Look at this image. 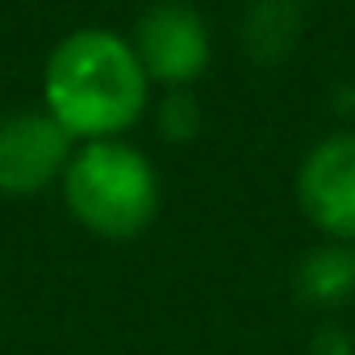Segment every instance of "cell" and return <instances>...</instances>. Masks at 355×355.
Listing matches in <instances>:
<instances>
[{
  "label": "cell",
  "instance_id": "5",
  "mask_svg": "<svg viewBox=\"0 0 355 355\" xmlns=\"http://www.w3.org/2000/svg\"><path fill=\"white\" fill-rule=\"evenodd\" d=\"M301 214L334 243H355V130L318 138L297 167Z\"/></svg>",
  "mask_w": 355,
  "mask_h": 355
},
{
  "label": "cell",
  "instance_id": "9",
  "mask_svg": "<svg viewBox=\"0 0 355 355\" xmlns=\"http://www.w3.org/2000/svg\"><path fill=\"white\" fill-rule=\"evenodd\" d=\"M351 351H355V338L343 326H322L313 334V355H351Z\"/></svg>",
  "mask_w": 355,
  "mask_h": 355
},
{
  "label": "cell",
  "instance_id": "4",
  "mask_svg": "<svg viewBox=\"0 0 355 355\" xmlns=\"http://www.w3.org/2000/svg\"><path fill=\"white\" fill-rule=\"evenodd\" d=\"M76 138L46 109H13L0 117V193L38 197L63 180Z\"/></svg>",
  "mask_w": 355,
  "mask_h": 355
},
{
  "label": "cell",
  "instance_id": "1",
  "mask_svg": "<svg viewBox=\"0 0 355 355\" xmlns=\"http://www.w3.org/2000/svg\"><path fill=\"white\" fill-rule=\"evenodd\" d=\"M150 105V80L130 38L88 26L55 42L42 67V109L76 138H121Z\"/></svg>",
  "mask_w": 355,
  "mask_h": 355
},
{
  "label": "cell",
  "instance_id": "8",
  "mask_svg": "<svg viewBox=\"0 0 355 355\" xmlns=\"http://www.w3.org/2000/svg\"><path fill=\"white\" fill-rule=\"evenodd\" d=\"M155 125L163 142H193L201 134V101L193 88H167L159 109H155Z\"/></svg>",
  "mask_w": 355,
  "mask_h": 355
},
{
  "label": "cell",
  "instance_id": "3",
  "mask_svg": "<svg viewBox=\"0 0 355 355\" xmlns=\"http://www.w3.org/2000/svg\"><path fill=\"white\" fill-rule=\"evenodd\" d=\"M130 46L146 80L163 88H193L214 59L209 26L189 0H155V5H146L134 26Z\"/></svg>",
  "mask_w": 355,
  "mask_h": 355
},
{
  "label": "cell",
  "instance_id": "6",
  "mask_svg": "<svg viewBox=\"0 0 355 355\" xmlns=\"http://www.w3.org/2000/svg\"><path fill=\"white\" fill-rule=\"evenodd\" d=\"M305 30L301 0H251L239 21V42L255 63H284Z\"/></svg>",
  "mask_w": 355,
  "mask_h": 355
},
{
  "label": "cell",
  "instance_id": "7",
  "mask_svg": "<svg viewBox=\"0 0 355 355\" xmlns=\"http://www.w3.org/2000/svg\"><path fill=\"white\" fill-rule=\"evenodd\" d=\"M297 297L313 309H338L355 297V243H322L297 263Z\"/></svg>",
  "mask_w": 355,
  "mask_h": 355
},
{
  "label": "cell",
  "instance_id": "2",
  "mask_svg": "<svg viewBox=\"0 0 355 355\" xmlns=\"http://www.w3.org/2000/svg\"><path fill=\"white\" fill-rule=\"evenodd\" d=\"M59 189L67 214L101 239L142 234L159 218V201H163L155 163L146 159V150L121 138L80 142Z\"/></svg>",
  "mask_w": 355,
  "mask_h": 355
}]
</instances>
